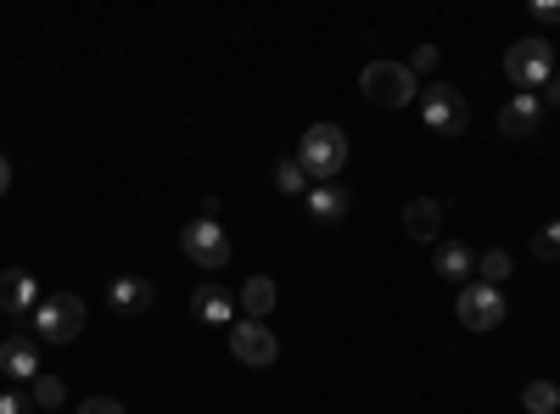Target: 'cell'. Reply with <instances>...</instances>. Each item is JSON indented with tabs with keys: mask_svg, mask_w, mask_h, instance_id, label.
<instances>
[{
	"mask_svg": "<svg viewBox=\"0 0 560 414\" xmlns=\"http://www.w3.org/2000/svg\"><path fill=\"white\" fill-rule=\"evenodd\" d=\"M298 163H303V174L314 179V186H331V179L348 168V134H342L337 123H314V129H303Z\"/></svg>",
	"mask_w": 560,
	"mask_h": 414,
	"instance_id": "1",
	"label": "cell"
},
{
	"mask_svg": "<svg viewBox=\"0 0 560 414\" xmlns=\"http://www.w3.org/2000/svg\"><path fill=\"white\" fill-rule=\"evenodd\" d=\"M504 73H510V84H516V90H533V96H538V84L555 79V45L538 39V34L533 39H516L504 51Z\"/></svg>",
	"mask_w": 560,
	"mask_h": 414,
	"instance_id": "2",
	"label": "cell"
},
{
	"mask_svg": "<svg viewBox=\"0 0 560 414\" xmlns=\"http://www.w3.org/2000/svg\"><path fill=\"white\" fill-rule=\"evenodd\" d=\"M34 319V336L39 342H73L79 331H84V303L73 297V292H57V297H39V308L28 314Z\"/></svg>",
	"mask_w": 560,
	"mask_h": 414,
	"instance_id": "3",
	"label": "cell"
},
{
	"mask_svg": "<svg viewBox=\"0 0 560 414\" xmlns=\"http://www.w3.org/2000/svg\"><path fill=\"white\" fill-rule=\"evenodd\" d=\"M359 90L376 107H409L415 102V73H409V62H370L364 73H359Z\"/></svg>",
	"mask_w": 560,
	"mask_h": 414,
	"instance_id": "4",
	"label": "cell"
},
{
	"mask_svg": "<svg viewBox=\"0 0 560 414\" xmlns=\"http://www.w3.org/2000/svg\"><path fill=\"white\" fill-rule=\"evenodd\" d=\"M420 123H427L432 134H465L471 107H465V96L454 84H432V90H420Z\"/></svg>",
	"mask_w": 560,
	"mask_h": 414,
	"instance_id": "5",
	"label": "cell"
},
{
	"mask_svg": "<svg viewBox=\"0 0 560 414\" xmlns=\"http://www.w3.org/2000/svg\"><path fill=\"white\" fill-rule=\"evenodd\" d=\"M454 314H459L465 331H499L510 308H504V292H493V286H482V281H465Z\"/></svg>",
	"mask_w": 560,
	"mask_h": 414,
	"instance_id": "6",
	"label": "cell"
},
{
	"mask_svg": "<svg viewBox=\"0 0 560 414\" xmlns=\"http://www.w3.org/2000/svg\"><path fill=\"white\" fill-rule=\"evenodd\" d=\"M230 353H236L247 370H269V364L280 358V342H275V331L264 326V319H236V326H230Z\"/></svg>",
	"mask_w": 560,
	"mask_h": 414,
	"instance_id": "7",
	"label": "cell"
},
{
	"mask_svg": "<svg viewBox=\"0 0 560 414\" xmlns=\"http://www.w3.org/2000/svg\"><path fill=\"white\" fill-rule=\"evenodd\" d=\"M179 247H185V258L202 263V269H224L230 263V236H224V224H213V218L185 224L179 229Z\"/></svg>",
	"mask_w": 560,
	"mask_h": 414,
	"instance_id": "8",
	"label": "cell"
},
{
	"mask_svg": "<svg viewBox=\"0 0 560 414\" xmlns=\"http://www.w3.org/2000/svg\"><path fill=\"white\" fill-rule=\"evenodd\" d=\"M544 118V96H533V90H516L504 107H499V134H510V141H527V134L538 129Z\"/></svg>",
	"mask_w": 560,
	"mask_h": 414,
	"instance_id": "9",
	"label": "cell"
},
{
	"mask_svg": "<svg viewBox=\"0 0 560 414\" xmlns=\"http://www.w3.org/2000/svg\"><path fill=\"white\" fill-rule=\"evenodd\" d=\"M152 281H140V274H118V281L107 286V308L113 314H147L152 308Z\"/></svg>",
	"mask_w": 560,
	"mask_h": 414,
	"instance_id": "10",
	"label": "cell"
},
{
	"mask_svg": "<svg viewBox=\"0 0 560 414\" xmlns=\"http://www.w3.org/2000/svg\"><path fill=\"white\" fill-rule=\"evenodd\" d=\"M0 370H7L12 381H34L39 376V347L28 336H7L0 342Z\"/></svg>",
	"mask_w": 560,
	"mask_h": 414,
	"instance_id": "11",
	"label": "cell"
},
{
	"mask_svg": "<svg viewBox=\"0 0 560 414\" xmlns=\"http://www.w3.org/2000/svg\"><path fill=\"white\" fill-rule=\"evenodd\" d=\"M0 308H7V314H34L39 308V292H34L28 269H7V274H0Z\"/></svg>",
	"mask_w": 560,
	"mask_h": 414,
	"instance_id": "12",
	"label": "cell"
},
{
	"mask_svg": "<svg viewBox=\"0 0 560 414\" xmlns=\"http://www.w3.org/2000/svg\"><path fill=\"white\" fill-rule=\"evenodd\" d=\"M191 314L202 319V326H236V303H230L224 286H197L191 292Z\"/></svg>",
	"mask_w": 560,
	"mask_h": 414,
	"instance_id": "13",
	"label": "cell"
},
{
	"mask_svg": "<svg viewBox=\"0 0 560 414\" xmlns=\"http://www.w3.org/2000/svg\"><path fill=\"white\" fill-rule=\"evenodd\" d=\"M404 229H409V241H438V229H443V202L415 197V202L404 208Z\"/></svg>",
	"mask_w": 560,
	"mask_h": 414,
	"instance_id": "14",
	"label": "cell"
},
{
	"mask_svg": "<svg viewBox=\"0 0 560 414\" xmlns=\"http://www.w3.org/2000/svg\"><path fill=\"white\" fill-rule=\"evenodd\" d=\"M303 202H308V213H314L319 224H337V218H348V191L337 186V179H331V186H314Z\"/></svg>",
	"mask_w": 560,
	"mask_h": 414,
	"instance_id": "15",
	"label": "cell"
},
{
	"mask_svg": "<svg viewBox=\"0 0 560 414\" xmlns=\"http://www.w3.org/2000/svg\"><path fill=\"white\" fill-rule=\"evenodd\" d=\"M438 274H443V281H454V286H465V281L477 274V258H471V247L443 241V247H438Z\"/></svg>",
	"mask_w": 560,
	"mask_h": 414,
	"instance_id": "16",
	"label": "cell"
},
{
	"mask_svg": "<svg viewBox=\"0 0 560 414\" xmlns=\"http://www.w3.org/2000/svg\"><path fill=\"white\" fill-rule=\"evenodd\" d=\"M275 281H269V274H253V281L242 286V314L247 319H264V314H275Z\"/></svg>",
	"mask_w": 560,
	"mask_h": 414,
	"instance_id": "17",
	"label": "cell"
},
{
	"mask_svg": "<svg viewBox=\"0 0 560 414\" xmlns=\"http://www.w3.org/2000/svg\"><path fill=\"white\" fill-rule=\"evenodd\" d=\"M522 409L527 414H555L560 409V387L555 381H527L522 387Z\"/></svg>",
	"mask_w": 560,
	"mask_h": 414,
	"instance_id": "18",
	"label": "cell"
},
{
	"mask_svg": "<svg viewBox=\"0 0 560 414\" xmlns=\"http://www.w3.org/2000/svg\"><path fill=\"white\" fill-rule=\"evenodd\" d=\"M275 186L287 191V197H308V191H314V179L303 174L298 157H287V163H275Z\"/></svg>",
	"mask_w": 560,
	"mask_h": 414,
	"instance_id": "19",
	"label": "cell"
},
{
	"mask_svg": "<svg viewBox=\"0 0 560 414\" xmlns=\"http://www.w3.org/2000/svg\"><path fill=\"white\" fill-rule=\"evenodd\" d=\"M28 398H34V409H57V403L68 398V387H62L57 376H34V392H28Z\"/></svg>",
	"mask_w": 560,
	"mask_h": 414,
	"instance_id": "20",
	"label": "cell"
},
{
	"mask_svg": "<svg viewBox=\"0 0 560 414\" xmlns=\"http://www.w3.org/2000/svg\"><path fill=\"white\" fill-rule=\"evenodd\" d=\"M477 274H482V286H493V292H499V286L510 281V252H488V258L477 263Z\"/></svg>",
	"mask_w": 560,
	"mask_h": 414,
	"instance_id": "21",
	"label": "cell"
},
{
	"mask_svg": "<svg viewBox=\"0 0 560 414\" xmlns=\"http://www.w3.org/2000/svg\"><path fill=\"white\" fill-rule=\"evenodd\" d=\"M533 252H538L544 263H560V218H549L538 236H533Z\"/></svg>",
	"mask_w": 560,
	"mask_h": 414,
	"instance_id": "22",
	"label": "cell"
},
{
	"mask_svg": "<svg viewBox=\"0 0 560 414\" xmlns=\"http://www.w3.org/2000/svg\"><path fill=\"white\" fill-rule=\"evenodd\" d=\"M438 57H443L438 45H415V57H409V73H415V79H420V73H432V68H438Z\"/></svg>",
	"mask_w": 560,
	"mask_h": 414,
	"instance_id": "23",
	"label": "cell"
},
{
	"mask_svg": "<svg viewBox=\"0 0 560 414\" xmlns=\"http://www.w3.org/2000/svg\"><path fill=\"white\" fill-rule=\"evenodd\" d=\"M0 414H34V398H23V392H0Z\"/></svg>",
	"mask_w": 560,
	"mask_h": 414,
	"instance_id": "24",
	"label": "cell"
},
{
	"mask_svg": "<svg viewBox=\"0 0 560 414\" xmlns=\"http://www.w3.org/2000/svg\"><path fill=\"white\" fill-rule=\"evenodd\" d=\"M79 414H129L118 398H90V403H79Z\"/></svg>",
	"mask_w": 560,
	"mask_h": 414,
	"instance_id": "25",
	"label": "cell"
},
{
	"mask_svg": "<svg viewBox=\"0 0 560 414\" xmlns=\"http://www.w3.org/2000/svg\"><path fill=\"white\" fill-rule=\"evenodd\" d=\"M533 17L549 23V28H560V0H533Z\"/></svg>",
	"mask_w": 560,
	"mask_h": 414,
	"instance_id": "26",
	"label": "cell"
},
{
	"mask_svg": "<svg viewBox=\"0 0 560 414\" xmlns=\"http://www.w3.org/2000/svg\"><path fill=\"white\" fill-rule=\"evenodd\" d=\"M7 186H12V157L0 152V197H7Z\"/></svg>",
	"mask_w": 560,
	"mask_h": 414,
	"instance_id": "27",
	"label": "cell"
},
{
	"mask_svg": "<svg viewBox=\"0 0 560 414\" xmlns=\"http://www.w3.org/2000/svg\"><path fill=\"white\" fill-rule=\"evenodd\" d=\"M549 107H560V73L549 79Z\"/></svg>",
	"mask_w": 560,
	"mask_h": 414,
	"instance_id": "28",
	"label": "cell"
}]
</instances>
